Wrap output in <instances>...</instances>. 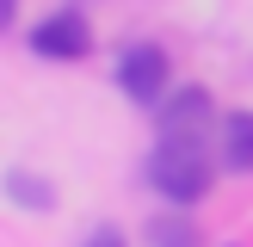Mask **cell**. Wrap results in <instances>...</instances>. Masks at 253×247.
I'll use <instances>...</instances> for the list:
<instances>
[{"instance_id": "obj_4", "label": "cell", "mask_w": 253, "mask_h": 247, "mask_svg": "<svg viewBox=\"0 0 253 247\" xmlns=\"http://www.w3.org/2000/svg\"><path fill=\"white\" fill-rule=\"evenodd\" d=\"M210 93L204 86H179V93H167L161 99V136H204V124H210Z\"/></svg>"}, {"instance_id": "obj_6", "label": "cell", "mask_w": 253, "mask_h": 247, "mask_svg": "<svg viewBox=\"0 0 253 247\" xmlns=\"http://www.w3.org/2000/svg\"><path fill=\"white\" fill-rule=\"evenodd\" d=\"M148 247H198V222L192 216H155L148 222Z\"/></svg>"}, {"instance_id": "obj_7", "label": "cell", "mask_w": 253, "mask_h": 247, "mask_svg": "<svg viewBox=\"0 0 253 247\" xmlns=\"http://www.w3.org/2000/svg\"><path fill=\"white\" fill-rule=\"evenodd\" d=\"M81 247H124V235H118V229H93Z\"/></svg>"}, {"instance_id": "obj_1", "label": "cell", "mask_w": 253, "mask_h": 247, "mask_svg": "<svg viewBox=\"0 0 253 247\" xmlns=\"http://www.w3.org/2000/svg\"><path fill=\"white\" fill-rule=\"evenodd\" d=\"M148 185H155L167 204H198L216 185V167L204 155V136H161L155 155H148Z\"/></svg>"}, {"instance_id": "obj_2", "label": "cell", "mask_w": 253, "mask_h": 247, "mask_svg": "<svg viewBox=\"0 0 253 247\" xmlns=\"http://www.w3.org/2000/svg\"><path fill=\"white\" fill-rule=\"evenodd\" d=\"M167 81H173V62H167L161 43H130L118 56V86L136 105H161V99H167Z\"/></svg>"}, {"instance_id": "obj_5", "label": "cell", "mask_w": 253, "mask_h": 247, "mask_svg": "<svg viewBox=\"0 0 253 247\" xmlns=\"http://www.w3.org/2000/svg\"><path fill=\"white\" fill-rule=\"evenodd\" d=\"M222 167L253 173V111H229L222 118Z\"/></svg>"}, {"instance_id": "obj_3", "label": "cell", "mask_w": 253, "mask_h": 247, "mask_svg": "<svg viewBox=\"0 0 253 247\" xmlns=\"http://www.w3.org/2000/svg\"><path fill=\"white\" fill-rule=\"evenodd\" d=\"M31 49H37V56H49V62H81L86 49H93V31H86L81 12H49V19H37Z\"/></svg>"}]
</instances>
